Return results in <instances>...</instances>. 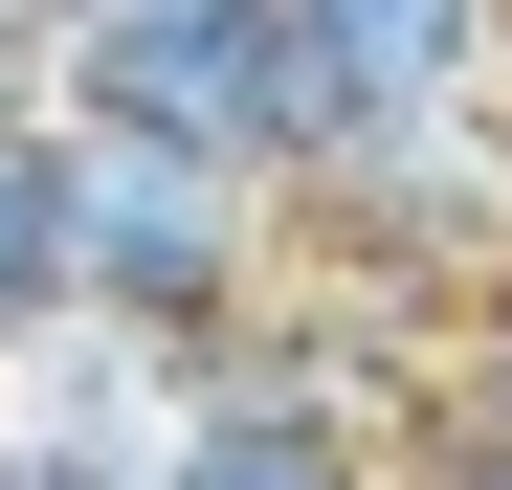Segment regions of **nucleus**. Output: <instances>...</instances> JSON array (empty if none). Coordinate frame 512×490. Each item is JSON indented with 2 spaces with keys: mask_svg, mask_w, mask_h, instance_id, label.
<instances>
[{
  "mask_svg": "<svg viewBox=\"0 0 512 490\" xmlns=\"http://www.w3.org/2000/svg\"><path fill=\"white\" fill-rule=\"evenodd\" d=\"M67 156V312L90 335H156V357H223L245 312H268V179H223V156L179 134H90V112H45Z\"/></svg>",
  "mask_w": 512,
  "mask_h": 490,
  "instance_id": "nucleus-1",
  "label": "nucleus"
},
{
  "mask_svg": "<svg viewBox=\"0 0 512 490\" xmlns=\"http://www.w3.org/2000/svg\"><path fill=\"white\" fill-rule=\"evenodd\" d=\"M45 90L90 134H179V156H223V179H268V201L334 156V90H312L290 0H112L90 45H45Z\"/></svg>",
  "mask_w": 512,
  "mask_h": 490,
  "instance_id": "nucleus-2",
  "label": "nucleus"
},
{
  "mask_svg": "<svg viewBox=\"0 0 512 490\" xmlns=\"http://www.w3.org/2000/svg\"><path fill=\"white\" fill-rule=\"evenodd\" d=\"M290 201L334 223L357 290H379V268H512V134H490V112H357Z\"/></svg>",
  "mask_w": 512,
  "mask_h": 490,
  "instance_id": "nucleus-3",
  "label": "nucleus"
},
{
  "mask_svg": "<svg viewBox=\"0 0 512 490\" xmlns=\"http://www.w3.org/2000/svg\"><path fill=\"white\" fill-rule=\"evenodd\" d=\"M490 23H512V0H290L334 134H357V112H468L490 90Z\"/></svg>",
  "mask_w": 512,
  "mask_h": 490,
  "instance_id": "nucleus-4",
  "label": "nucleus"
},
{
  "mask_svg": "<svg viewBox=\"0 0 512 490\" xmlns=\"http://www.w3.org/2000/svg\"><path fill=\"white\" fill-rule=\"evenodd\" d=\"M156 490H379V446H357V424H312V401H245V379H223V401H201V446L156 468Z\"/></svg>",
  "mask_w": 512,
  "mask_h": 490,
  "instance_id": "nucleus-5",
  "label": "nucleus"
},
{
  "mask_svg": "<svg viewBox=\"0 0 512 490\" xmlns=\"http://www.w3.org/2000/svg\"><path fill=\"white\" fill-rule=\"evenodd\" d=\"M23 335H67V156H45L23 90H0V357Z\"/></svg>",
  "mask_w": 512,
  "mask_h": 490,
  "instance_id": "nucleus-6",
  "label": "nucleus"
},
{
  "mask_svg": "<svg viewBox=\"0 0 512 490\" xmlns=\"http://www.w3.org/2000/svg\"><path fill=\"white\" fill-rule=\"evenodd\" d=\"M468 424H490V446H512V268H490V290H468Z\"/></svg>",
  "mask_w": 512,
  "mask_h": 490,
  "instance_id": "nucleus-7",
  "label": "nucleus"
},
{
  "mask_svg": "<svg viewBox=\"0 0 512 490\" xmlns=\"http://www.w3.org/2000/svg\"><path fill=\"white\" fill-rule=\"evenodd\" d=\"M0 490H90V468H67V446H23V424H0Z\"/></svg>",
  "mask_w": 512,
  "mask_h": 490,
  "instance_id": "nucleus-8",
  "label": "nucleus"
},
{
  "mask_svg": "<svg viewBox=\"0 0 512 490\" xmlns=\"http://www.w3.org/2000/svg\"><path fill=\"white\" fill-rule=\"evenodd\" d=\"M423 490H512V468H490V446H446V468H423Z\"/></svg>",
  "mask_w": 512,
  "mask_h": 490,
  "instance_id": "nucleus-9",
  "label": "nucleus"
}]
</instances>
